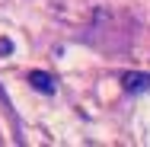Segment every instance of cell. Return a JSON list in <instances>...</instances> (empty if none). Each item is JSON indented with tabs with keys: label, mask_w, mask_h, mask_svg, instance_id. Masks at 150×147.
Instances as JSON below:
<instances>
[{
	"label": "cell",
	"mask_w": 150,
	"mask_h": 147,
	"mask_svg": "<svg viewBox=\"0 0 150 147\" xmlns=\"http://www.w3.org/2000/svg\"><path fill=\"white\" fill-rule=\"evenodd\" d=\"M29 83L35 89H42V93H54V89H58L54 77H51V74H42V70H32V74H29Z\"/></svg>",
	"instance_id": "6da1fadb"
},
{
	"label": "cell",
	"mask_w": 150,
	"mask_h": 147,
	"mask_svg": "<svg viewBox=\"0 0 150 147\" xmlns=\"http://www.w3.org/2000/svg\"><path fill=\"white\" fill-rule=\"evenodd\" d=\"M150 87V74H125V89L128 93H141Z\"/></svg>",
	"instance_id": "7a4b0ae2"
}]
</instances>
